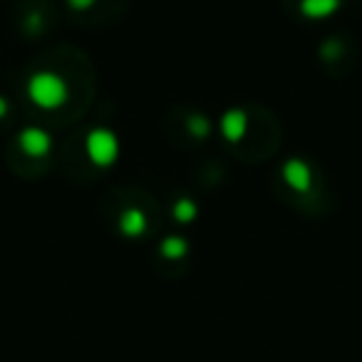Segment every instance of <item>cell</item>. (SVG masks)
<instances>
[{
  "instance_id": "cell-1",
  "label": "cell",
  "mask_w": 362,
  "mask_h": 362,
  "mask_svg": "<svg viewBox=\"0 0 362 362\" xmlns=\"http://www.w3.org/2000/svg\"><path fill=\"white\" fill-rule=\"evenodd\" d=\"M28 95L42 110H55V107H60L65 102L67 87L62 82V77H57L55 72H40L28 85Z\"/></svg>"
},
{
  "instance_id": "cell-2",
  "label": "cell",
  "mask_w": 362,
  "mask_h": 362,
  "mask_svg": "<svg viewBox=\"0 0 362 362\" xmlns=\"http://www.w3.org/2000/svg\"><path fill=\"white\" fill-rule=\"evenodd\" d=\"M87 154L95 161L97 166H110L117 161V154H119V141L112 132L107 129H95L90 136H87Z\"/></svg>"
},
{
  "instance_id": "cell-3",
  "label": "cell",
  "mask_w": 362,
  "mask_h": 362,
  "mask_svg": "<svg viewBox=\"0 0 362 362\" xmlns=\"http://www.w3.org/2000/svg\"><path fill=\"white\" fill-rule=\"evenodd\" d=\"M283 176H286V181L296 189V192H305V189L310 187V171H308V166L298 159L288 161L286 169H283Z\"/></svg>"
},
{
  "instance_id": "cell-4",
  "label": "cell",
  "mask_w": 362,
  "mask_h": 362,
  "mask_svg": "<svg viewBox=\"0 0 362 362\" xmlns=\"http://www.w3.org/2000/svg\"><path fill=\"white\" fill-rule=\"evenodd\" d=\"M21 146L30 156H40L50 149V136H47L42 129H25L21 136Z\"/></svg>"
},
{
  "instance_id": "cell-5",
  "label": "cell",
  "mask_w": 362,
  "mask_h": 362,
  "mask_svg": "<svg viewBox=\"0 0 362 362\" xmlns=\"http://www.w3.org/2000/svg\"><path fill=\"white\" fill-rule=\"evenodd\" d=\"M221 129H223V134H226V139H231V141L241 139V134L246 132V117H243L241 112H231V115L223 117Z\"/></svg>"
},
{
  "instance_id": "cell-6",
  "label": "cell",
  "mask_w": 362,
  "mask_h": 362,
  "mask_svg": "<svg viewBox=\"0 0 362 362\" xmlns=\"http://www.w3.org/2000/svg\"><path fill=\"white\" fill-rule=\"evenodd\" d=\"M337 6H340V0H303V13L310 18H325Z\"/></svg>"
},
{
  "instance_id": "cell-7",
  "label": "cell",
  "mask_w": 362,
  "mask_h": 362,
  "mask_svg": "<svg viewBox=\"0 0 362 362\" xmlns=\"http://www.w3.org/2000/svg\"><path fill=\"white\" fill-rule=\"evenodd\" d=\"M141 228H144V218H141L136 211H129L122 216V231H124L127 236H136Z\"/></svg>"
},
{
  "instance_id": "cell-8",
  "label": "cell",
  "mask_w": 362,
  "mask_h": 362,
  "mask_svg": "<svg viewBox=\"0 0 362 362\" xmlns=\"http://www.w3.org/2000/svg\"><path fill=\"white\" fill-rule=\"evenodd\" d=\"M164 253H166L169 258L181 256V253H184V243H181V241H169V243H164Z\"/></svg>"
},
{
  "instance_id": "cell-9",
  "label": "cell",
  "mask_w": 362,
  "mask_h": 362,
  "mask_svg": "<svg viewBox=\"0 0 362 362\" xmlns=\"http://www.w3.org/2000/svg\"><path fill=\"white\" fill-rule=\"evenodd\" d=\"M72 6L75 8H87V6H92V0H70Z\"/></svg>"
}]
</instances>
